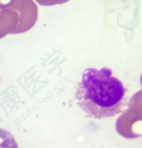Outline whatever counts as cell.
Returning a JSON list of instances; mask_svg holds the SVG:
<instances>
[{
    "mask_svg": "<svg viewBox=\"0 0 142 148\" xmlns=\"http://www.w3.org/2000/svg\"><path fill=\"white\" fill-rule=\"evenodd\" d=\"M75 97L79 108L92 118L115 116L127 105L126 89L123 83L107 67L86 69Z\"/></svg>",
    "mask_w": 142,
    "mask_h": 148,
    "instance_id": "6da1fadb",
    "label": "cell"
},
{
    "mask_svg": "<svg viewBox=\"0 0 142 148\" xmlns=\"http://www.w3.org/2000/svg\"><path fill=\"white\" fill-rule=\"evenodd\" d=\"M0 8L12 10L18 14L19 23L13 34L29 31L37 20V6L32 1H11L6 4L0 3Z\"/></svg>",
    "mask_w": 142,
    "mask_h": 148,
    "instance_id": "7a4b0ae2",
    "label": "cell"
},
{
    "mask_svg": "<svg viewBox=\"0 0 142 148\" xmlns=\"http://www.w3.org/2000/svg\"><path fill=\"white\" fill-rule=\"evenodd\" d=\"M19 23L18 14L14 10L0 8V39L13 34Z\"/></svg>",
    "mask_w": 142,
    "mask_h": 148,
    "instance_id": "3957f363",
    "label": "cell"
},
{
    "mask_svg": "<svg viewBox=\"0 0 142 148\" xmlns=\"http://www.w3.org/2000/svg\"><path fill=\"white\" fill-rule=\"evenodd\" d=\"M0 148H18L12 134L2 128H0Z\"/></svg>",
    "mask_w": 142,
    "mask_h": 148,
    "instance_id": "277c9868",
    "label": "cell"
}]
</instances>
